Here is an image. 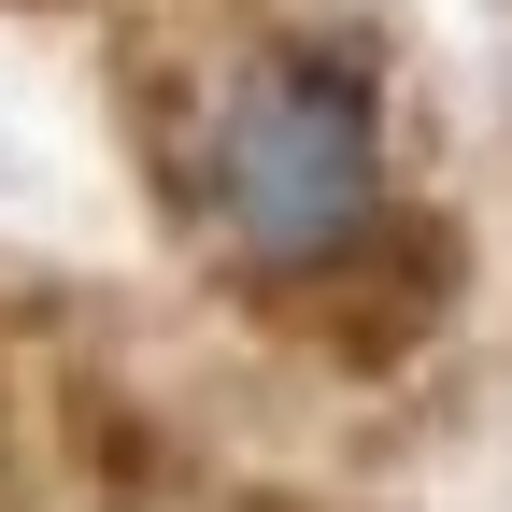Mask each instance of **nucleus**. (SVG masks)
I'll return each mask as SVG.
<instances>
[{
  "label": "nucleus",
  "instance_id": "nucleus-1",
  "mask_svg": "<svg viewBox=\"0 0 512 512\" xmlns=\"http://www.w3.org/2000/svg\"><path fill=\"white\" fill-rule=\"evenodd\" d=\"M200 185H214V228L256 271H328L342 242H370V214H384V114L356 86V57L256 43L214 86Z\"/></svg>",
  "mask_w": 512,
  "mask_h": 512
}]
</instances>
